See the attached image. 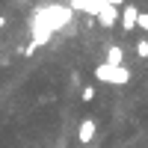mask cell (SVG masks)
Listing matches in <instances>:
<instances>
[{
    "mask_svg": "<svg viewBox=\"0 0 148 148\" xmlns=\"http://www.w3.org/2000/svg\"><path fill=\"white\" fill-rule=\"evenodd\" d=\"M104 62L110 65H125V51H121L119 45H107V59Z\"/></svg>",
    "mask_w": 148,
    "mask_h": 148,
    "instance_id": "5b68a950",
    "label": "cell"
},
{
    "mask_svg": "<svg viewBox=\"0 0 148 148\" xmlns=\"http://www.w3.org/2000/svg\"><path fill=\"white\" fill-rule=\"evenodd\" d=\"M139 15H142V12L133 6V3H125V6L119 9V27L125 30V33H133V30L139 27Z\"/></svg>",
    "mask_w": 148,
    "mask_h": 148,
    "instance_id": "7a4b0ae2",
    "label": "cell"
},
{
    "mask_svg": "<svg viewBox=\"0 0 148 148\" xmlns=\"http://www.w3.org/2000/svg\"><path fill=\"white\" fill-rule=\"evenodd\" d=\"M95 80H101V83H127L130 80V71L125 65H110V62H101V65H95Z\"/></svg>",
    "mask_w": 148,
    "mask_h": 148,
    "instance_id": "6da1fadb",
    "label": "cell"
},
{
    "mask_svg": "<svg viewBox=\"0 0 148 148\" xmlns=\"http://www.w3.org/2000/svg\"><path fill=\"white\" fill-rule=\"evenodd\" d=\"M95 95H98V92L92 89V86H86V89L80 92V101H83V104H92V101H95Z\"/></svg>",
    "mask_w": 148,
    "mask_h": 148,
    "instance_id": "52a82bcc",
    "label": "cell"
},
{
    "mask_svg": "<svg viewBox=\"0 0 148 148\" xmlns=\"http://www.w3.org/2000/svg\"><path fill=\"white\" fill-rule=\"evenodd\" d=\"M0 30H6V15H0Z\"/></svg>",
    "mask_w": 148,
    "mask_h": 148,
    "instance_id": "9c48e42d",
    "label": "cell"
},
{
    "mask_svg": "<svg viewBox=\"0 0 148 148\" xmlns=\"http://www.w3.org/2000/svg\"><path fill=\"white\" fill-rule=\"evenodd\" d=\"M95 18L101 21L104 27H116V24H119V9H116V6H110L107 0H101V6L95 9Z\"/></svg>",
    "mask_w": 148,
    "mask_h": 148,
    "instance_id": "3957f363",
    "label": "cell"
},
{
    "mask_svg": "<svg viewBox=\"0 0 148 148\" xmlns=\"http://www.w3.org/2000/svg\"><path fill=\"white\" fill-rule=\"evenodd\" d=\"M107 3H110V6H116V9H121V6H125V0H107Z\"/></svg>",
    "mask_w": 148,
    "mask_h": 148,
    "instance_id": "ba28073f",
    "label": "cell"
},
{
    "mask_svg": "<svg viewBox=\"0 0 148 148\" xmlns=\"http://www.w3.org/2000/svg\"><path fill=\"white\" fill-rule=\"evenodd\" d=\"M133 51H136L139 59H148V39H139L136 45H133Z\"/></svg>",
    "mask_w": 148,
    "mask_h": 148,
    "instance_id": "8992f818",
    "label": "cell"
},
{
    "mask_svg": "<svg viewBox=\"0 0 148 148\" xmlns=\"http://www.w3.org/2000/svg\"><path fill=\"white\" fill-rule=\"evenodd\" d=\"M95 133H98V121H95L92 116H86V119L80 121V127H77V142H80V145H89V142L95 139Z\"/></svg>",
    "mask_w": 148,
    "mask_h": 148,
    "instance_id": "277c9868",
    "label": "cell"
}]
</instances>
